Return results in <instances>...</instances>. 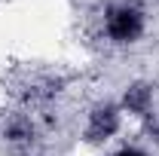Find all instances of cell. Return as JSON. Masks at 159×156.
Masks as SVG:
<instances>
[{
	"label": "cell",
	"instance_id": "7a4b0ae2",
	"mask_svg": "<svg viewBox=\"0 0 159 156\" xmlns=\"http://www.w3.org/2000/svg\"><path fill=\"white\" fill-rule=\"evenodd\" d=\"M119 129H122V107L110 104V101H101V104H95L89 110L83 135H86V141H95L98 144V141H110Z\"/></svg>",
	"mask_w": 159,
	"mask_h": 156
},
{
	"label": "cell",
	"instance_id": "3957f363",
	"mask_svg": "<svg viewBox=\"0 0 159 156\" xmlns=\"http://www.w3.org/2000/svg\"><path fill=\"white\" fill-rule=\"evenodd\" d=\"M113 156H150L147 150H141V147H119Z\"/></svg>",
	"mask_w": 159,
	"mask_h": 156
},
{
	"label": "cell",
	"instance_id": "6da1fadb",
	"mask_svg": "<svg viewBox=\"0 0 159 156\" xmlns=\"http://www.w3.org/2000/svg\"><path fill=\"white\" fill-rule=\"evenodd\" d=\"M101 31L107 43L113 46H132L144 37L147 31V9L141 6L138 0H119L110 3L104 9V21H101Z\"/></svg>",
	"mask_w": 159,
	"mask_h": 156
}]
</instances>
